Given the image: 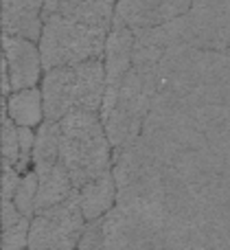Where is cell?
<instances>
[{
    "label": "cell",
    "mask_w": 230,
    "mask_h": 250,
    "mask_svg": "<svg viewBox=\"0 0 230 250\" xmlns=\"http://www.w3.org/2000/svg\"><path fill=\"white\" fill-rule=\"evenodd\" d=\"M38 173V200H35V213L39 211H46L51 207H57L61 204L64 200H68L75 191V185L70 180V173L68 169L64 167V163H55L51 167H44V169H35Z\"/></svg>",
    "instance_id": "obj_14"
},
{
    "label": "cell",
    "mask_w": 230,
    "mask_h": 250,
    "mask_svg": "<svg viewBox=\"0 0 230 250\" xmlns=\"http://www.w3.org/2000/svg\"><path fill=\"white\" fill-rule=\"evenodd\" d=\"M156 95L158 83L147 75L132 68L118 86L116 95L103 99L99 114L114 151L132 145L143 136L145 121L149 117Z\"/></svg>",
    "instance_id": "obj_3"
},
{
    "label": "cell",
    "mask_w": 230,
    "mask_h": 250,
    "mask_svg": "<svg viewBox=\"0 0 230 250\" xmlns=\"http://www.w3.org/2000/svg\"><path fill=\"white\" fill-rule=\"evenodd\" d=\"M79 204L86 222H99L116 207V180L114 173L108 171L103 176L90 180L79 189Z\"/></svg>",
    "instance_id": "obj_13"
},
{
    "label": "cell",
    "mask_w": 230,
    "mask_h": 250,
    "mask_svg": "<svg viewBox=\"0 0 230 250\" xmlns=\"http://www.w3.org/2000/svg\"><path fill=\"white\" fill-rule=\"evenodd\" d=\"M20 180H22V173L18 171L16 167H11V165H4V171H2V200H13Z\"/></svg>",
    "instance_id": "obj_21"
},
{
    "label": "cell",
    "mask_w": 230,
    "mask_h": 250,
    "mask_svg": "<svg viewBox=\"0 0 230 250\" xmlns=\"http://www.w3.org/2000/svg\"><path fill=\"white\" fill-rule=\"evenodd\" d=\"M42 97L46 121H61L77 110V70L75 66L51 68L42 77Z\"/></svg>",
    "instance_id": "obj_9"
},
{
    "label": "cell",
    "mask_w": 230,
    "mask_h": 250,
    "mask_svg": "<svg viewBox=\"0 0 230 250\" xmlns=\"http://www.w3.org/2000/svg\"><path fill=\"white\" fill-rule=\"evenodd\" d=\"M46 0H2V31L31 42H39Z\"/></svg>",
    "instance_id": "obj_11"
},
{
    "label": "cell",
    "mask_w": 230,
    "mask_h": 250,
    "mask_svg": "<svg viewBox=\"0 0 230 250\" xmlns=\"http://www.w3.org/2000/svg\"><path fill=\"white\" fill-rule=\"evenodd\" d=\"M116 207L162 230L165 226V167L143 136L114 151Z\"/></svg>",
    "instance_id": "obj_1"
},
{
    "label": "cell",
    "mask_w": 230,
    "mask_h": 250,
    "mask_svg": "<svg viewBox=\"0 0 230 250\" xmlns=\"http://www.w3.org/2000/svg\"><path fill=\"white\" fill-rule=\"evenodd\" d=\"M2 57L7 62L9 77H11V88L16 90H26V88H35L39 79L44 77V64H42V53L35 42L24 38H16V35H4L2 38Z\"/></svg>",
    "instance_id": "obj_8"
},
{
    "label": "cell",
    "mask_w": 230,
    "mask_h": 250,
    "mask_svg": "<svg viewBox=\"0 0 230 250\" xmlns=\"http://www.w3.org/2000/svg\"><path fill=\"white\" fill-rule=\"evenodd\" d=\"M187 20L197 48L230 51V0H193Z\"/></svg>",
    "instance_id": "obj_6"
},
{
    "label": "cell",
    "mask_w": 230,
    "mask_h": 250,
    "mask_svg": "<svg viewBox=\"0 0 230 250\" xmlns=\"http://www.w3.org/2000/svg\"><path fill=\"white\" fill-rule=\"evenodd\" d=\"M134 60V29L112 26L105 42V97H114ZM103 97V99H105Z\"/></svg>",
    "instance_id": "obj_10"
},
{
    "label": "cell",
    "mask_w": 230,
    "mask_h": 250,
    "mask_svg": "<svg viewBox=\"0 0 230 250\" xmlns=\"http://www.w3.org/2000/svg\"><path fill=\"white\" fill-rule=\"evenodd\" d=\"M2 160L4 165L18 167L20 163V134L18 125L7 114V105L2 104Z\"/></svg>",
    "instance_id": "obj_18"
},
{
    "label": "cell",
    "mask_w": 230,
    "mask_h": 250,
    "mask_svg": "<svg viewBox=\"0 0 230 250\" xmlns=\"http://www.w3.org/2000/svg\"><path fill=\"white\" fill-rule=\"evenodd\" d=\"M61 151V125L59 121H44L35 132L33 169H44L59 163Z\"/></svg>",
    "instance_id": "obj_16"
},
{
    "label": "cell",
    "mask_w": 230,
    "mask_h": 250,
    "mask_svg": "<svg viewBox=\"0 0 230 250\" xmlns=\"http://www.w3.org/2000/svg\"><path fill=\"white\" fill-rule=\"evenodd\" d=\"M31 217H22L16 226L2 229V250H29Z\"/></svg>",
    "instance_id": "obj_19"
},
{
    "label": "cell",
    "mask_w": 230,
    "mask_h": 250,
    "mask_svg": "<svg viewBox=\"0 0 230 250\" xmlns=\"http://www.w3.org/2000/svg\"><path fill=\"white\" fill-rule=\"evenodd\" d=\"M114 9H116V0H46L42 16L57 13L110 31L114 26Z\"/></svg>",
    "instance_id": "obj_12"
},
{
    "label": "cell",
    "mask_w": 230,
    "mask_h": 250,
    "mask_svg": "<svg viewBox=\"0 0 230 250\" xmlns=\"http://www.w3.org/2000/svg\"><path fill=\"white\" fill-rule=\"evenodd\" d=\"M86 229L79 189H75L68 200L31 217L29 250H77Z\"/></svg>",
    "instance_id": "obj_5"
},
{
    "label": "cell",
    "mask_w": 230,
    "mask_h": 250,
    "mask_svg": "<svg viewBox=\"0 0 230 250\" xmlns=\"http://www.w3.org/2000/svg\"><path fill=\"white\" fill-rule=\"evenodd\" d=\"M110 31L70 18L48 13L44 16V29L39 38L44 70L77 66L105 55V42Z\"/></svg>",
    "instance_id": "obj_4"
},
{
    "label": "cell",
    "mask_w": 230,
    "mask_h": 250,
    "mask_svg": "<svg viewBox=\"0 0 230 250\" xmlns=\"http://www.w3.org/2000/svg\"><path fill=\"white\" fill-rule=\"evenodd\" d=\"M61 151L59 160L68 169L75 189L112 171L114 149L99 112L75 110L59 121Z\"/></svg>",
    "instance_id": "obj_2"
},
{
    "label": "cell",
    "mask_w": 230,
    "mask_h": 250,
    "mask_svg": "<svg viewBox=\"0 0 230 250\" xmlns=\"http://www.w3.org/2000/svg\"><path fill=\"white\" fill-rule=\"evenodd\" d=\"M193 0H116L114 26L147 29L189 13Z\"/></svg>",
    "instance_id": "obj_7"
},
{
    "label": "cell",
    "mask_w": 230,
    "mask_h": 250,
    "mask_svg": "<svg viewBox=\"0 0 230 250\" xmlns=\"http://www.w3.org/2000/svg\"><path fill=\"white\" fill-rule=\"evenodd\" d=\"M77 250H105L103 242V222H88V229L83 233Z\"/></svg>",
    "instance_id": "obj_20"
},
{
    "label": "cell",
    "mask_w": 230,
    "mask_h": 250,
    "mask_svg": "<svg viewBox=\"0 0 230 250\" xmlns=\"http://www.w3.org/2000/svg\"><path fill=\"white\" fill-rule=\"evenodd\" d=\"M38 187H39V180H38V173H35V169L26 171L24 176H22L20 185H18V191H16V195H13V204H16L18 211H20L24 217H33L35 215Z\"/></svg>",
    "instance_id": "obj_17"
},
{
    "label": "cell",
    "mask_w": 230,
    "mask_h": 250,
    "mask_svg": "<svg viewBox=\"0 0 230 250\" xmlns=\"http://www.w3.org/2000/svg\"><path fill=\"white\" fill-rule=\"evenodd\" d=\"M4 104V99H2ZM7 114L18 127H39L46 121L44 112V97L42 88H26V90H16L7 97Z\"/></svg>",
    "instance_id": "obj_15"
}]
</instances>
